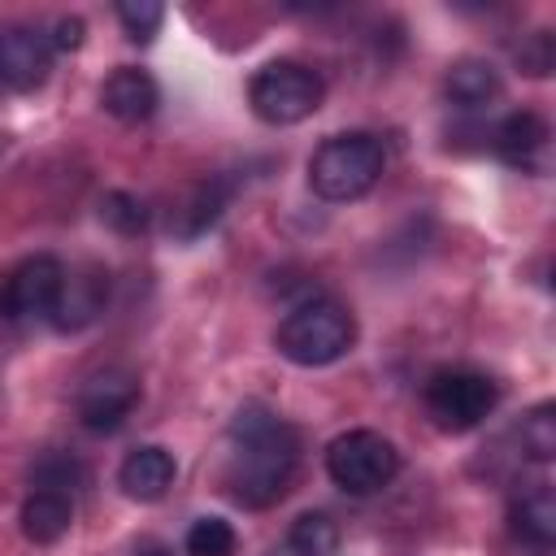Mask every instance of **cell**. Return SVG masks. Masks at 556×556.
<instances>
[{"mask_svg":"<svg viewBox=\"0 0 556 556\" xmlns=\"http://www.w3.org/2000/svg\"><path fill=\"white\" fill-rule=\"evenodd\" d=\"M100 104H104L109 117H117V122H126V126H139V122H148V117L156 113L161 91H156V78H152L148 70H139V65H117V70L104 78V87H100Z\"/></svg>","mask_w":556,"mask_h":556,"instance_id":"obj_12","label":"cell"},{"mask_svg":"<svg viewBox=\"0 0 556 556\" xmlns=\"http://www.w3.org/2000/svg\"><path fill=\"white\" fill-rule=\"evenodd\" d=\"M83 17H56V26H52V35H48V43H52V52H74V48H83Z\"/></svg>","mask_w":556,"mask_h":556,"instance_id":"obj_25","label":"cell"},{"mask_svg":"<svg viewBox=\"0 0 556 556\" xmlns=\"http://www.w3.org/2000/svg\"><path fill=\"white\" fill-rule=\"evenodd\" d=\"M17 521H22V534L30 543L48 547V543L70 534V526H74V495H65V491H30Z\"/></svg>","mask_w":556,"mask_h":556,"instance_id":"obj_16","label":"cell"},{"mask_svg":"<svg viewBox=\"0 0 556 556\" xmlns=\"http://www.w3.org/2000/svg\"><path fill=\"white\" fill-rule=\"evenodd\" d=\"M300 469V434L265 404H243L230 421V456H226V495L243 508L278 504Z\"/></svg>","mask_w":556,"mask_h":556,"instance_id":"obj_1","label":"cell"},{"mask_svg":"<svg viewBox=\"0 0 556 556\" xmlns=\"http://www.w3.org/2000/svg\"><path fill=\"white\" fill-rule=\"evenodd\" d=\"M226 200H230V191H226L222 182H204V187L191 195V204L182 208V213H187V222H182V235H187V239L204 235V230H208V226L222 217Z\"/></svg>","mask_w":556,"mask_h":556,"instance_id":"obj_22","label":"cell"},{"mask_svg":"<svg viewBox=\"0 0 556 556\" xmlns=\"http://www.w3.org/2000/svg\"><path fill=\"white\" fill-rule=\"evenodd\" d=\"M382 169H387L382 139L369 130H343V135L321 139L317 152L308 156V187L326 204H348V200L369 195Z\"/></svg>","mask_w":556,"mask_h":556,"instance_id":"obj_2","label":"cell"},{"mask_svg":"<svg viewBox=\"0 0 556 556\" xmlns=\"http://www.w3.org/2000/svg\"><path fill=\"white\" fill-rule=\"evenodd\" d=\"M65 282V265L48 252L26 256L22 265L9 269V278L0 282V317L9 326H30V321H48L56 308Z\"/></svg>","mask_w":556,"mask_h":556,"instance_id":"obj_7","label":"cell"},{"mask_svg":"<svg viewBox=\"0 0 556 556\" xmlns=\"http://www.w3.org/2000/svg\"><path fill=\"white\" fill-rule=\"evenodd\" d=\"M135 556H174V552H169L161 539H139V543H135Z\"/></svg>","mask_w":556,"mask_h":556,"instance_id":"obj_26","label":"cell"},{"mask_svg":"<svg viewBox=\"0 0 556 556\" xmlns=\"http://www.w3.org/2000/svg\"><path fill=\"white\" fill-rule=\"evenodd\" d=\"M513 56H517V65H521L530 78H543V74H552V61H556V48H552V30H530V35H521V43L513 48Z\"/></svg>","mask_w":556,"mask_h":556,"instance_id":"obj_24","label":"cell"},{"mask_svg":"<svg viewBox=\"0 0 556 556\" xmlns=\"http://www.w3.org/2000/svg\"><path fill=\"white\" fill-rule=\"evenodd\" d=\"M508 530L534 552H552L556 543V495L547 482H530L508 500Z\"/></svg>","mask_w":556,"mask_h":556,"instance_id":"obj_14","label":"cell"},{"mask_svg":"<svg viewBox=\"0 0 556 556\" xmlns=\"http://www.w3.org/2000/svg\"><path fill=\"white\" fill-rule=\"evenodd\" d=\"M117 22H122V30H126L130 43H152V35L165 22V9L156 0H122L117 4Z\"/></svg>","mask_w":556,"mask_h":556,"instance_id":"obj_23","label":"cell"},{"mask_svg":"<svg viewBox=\"0 0 556 556\" xmlns=\"http://www.w3.org/2000/svg\"><path fill=\"white\" fill-rule=\"evenodd\" d=\"M100 222L109 230H117V235H139L148 226V204L139 195H130V191H109L100 200Z\"/></svg>","mask_w":556,"mask_h":556,"instance_id":"obj_21","label":"cell"},{"mask_svg":"<svg viewBox=\"0 0 556 556\" xmlns=\"http://www.w3.org/2000/svg\"><path fill=\"white\" fill-rule=\"evenodd\" d=\"M352 343H356V317L339 300H326V295L300 300L274 330V348L291 365H304V369L343 361Z\"/></svg>","mask_w":556,"mask_h":556,"instance_id":"obj_3","label":"cell"},{"mask_svg":"<svg viewBox=\"0 0 556 556\" xmlns=\"http://www.w3.org/2000/svg\"><path fill=\"white\" fill-rule=\"evenodd\" d=\"M491 152L521 169V174H543L547 169V156H552V130L539 113L530 109H513L508 117H500L491 126Z\"/></svg>","mask_w":556,"mask_h":556,"instance_id":"obj_10","label":"cell"},{"mask_svg":"<svg viewBox=\"0 0 556 556\" xmlns=\"http://www.w3.org/2000/svg\"><path fill=\"white\" fill-rule=\"evenodd\" d=\"M174 478H178V465L161 443H143V447L126 452V460L117 469V486L139 504H156L174 486Z\"/></svg>","mask_w":556,"mask_h":556,"instance_id":"obj_15","label":"cell"},{"mask_svg":"<svg viewBox=\"0 0 556 556\" xmlns=\"http://www.w3.org/2000/svg\"><path fill=\"white\" fill-rule=\"evenodd\" d=\"M443 96H447V104L460 109V113H486V109H495V104L504 100V78H500V70H495L491 61H482V56H460V61L447 70V78H443Z\"/></svg>","mask_w":556,"mask_h":556,"instance_id":"obj_13","label":"cell"},{"mask_svg":"<svg viewBox=\"0 0 556 556\" xmlns=\"http://www.w3.org/2000/svg\"><path fill=\"white\" fill-rule=\"evenodd\" d=\"M326 100V83L304 61H269L248 83V104L265 126H295Z\"/></svg>","mask_w":556,"mask_h":556,"instance_id":"obj_5","label":"cell"},{"mask_svg":"<svg viewBox=\"0 0 556 556\" xmlns=\"http://www.w3.org/2000/svg\"><path fill=\"white\" fill-rule=\"evenodd\" d=\"M78 486H83V465L74 456H65V452H48L30 469V491H65V495H74Z\"/></svg>","mask_w":556,"mask_h":556,"instance_id":"obj_20","label":"cell"},{"mask_svg":"<svg viewBox=\"0 0 556 556\" xmlns=\"http://www.w3.org/2000/svg\"><path fill=\"white\" fill-rule=\"evenodd\" d=\"M326 473L348 495H378L400 473V447L378 430H343L326 443Z\"/></svg>","mask_w":556,"mask_h":556,"instance_id":"obj_6","label":"cell"},{"mask_svg":"<svg viewBox=\"0 0 556 556\" xmlns=\"http://www.w3.org/2000/svg\"><path fill=\"white\" fill-rule=\"evenodd\" d=\"M421 400H426V413L434 417L439 430L447 434H465V430H478L495 404H500V382L473 365H439L426 387H421Z\"/></svg>","mask_w":556,"mask_h":556,"instance_id":"obj_4","label":"cell"},{"mask_svg":"<svg viewBox=\"0 0 556 556\" xmlns=\"http://www.w3.org/2000/svg\"><path fill=\"white\" fill-rule=\"evenodd\" d=\"M109 304V274L100 265H83V269H65V282H61V295H56V308H52V326L74 334V330H87Z\"/></svg>","mask_w":556,"mask_h":556,"instance_id":"obj_11","label":"cell"},{"mask_svg":"<svg viewBox=\"0 0 556 556\" xmlns=\"http://www.w3.org/2000/svg\"><path fill=\"white\" fill-rule=\"evenodd\" d=\"M182 547H187V556H235L239 539L226 517H195Z\"/></svg>","mask_w":556,"mask_h":556,"instance_id":"obj_19","label":"cell"},{"mask_svg":"<svg viewBox=\"0 0 556 556\" xmlns=\"http://www.w3.org/2000/svg\"><path fill=\"white\" fill-rule=\"evenodd\" d=\"M52 43L43 30L26 22L0 26V96H26L48 83L52 70Z\"/></svg>","mask_w":556,"mask_h":556,"instance_id":"obj_9","label":"cell"},{"mask_svg":"<svg viewBox=\"0 0 556 556\" xmlns=\"http://www.w3.org/2000/svg\"><path fill=\"white\" fill-rule=\"evenodd\" d=\"M334 547H339V526L330 513H300L287 530L291 556H334Z\"/></svg>","mask_w":556,"mask_h":556,"instance_id":"obj_17","label":"cell"},{"mask_svg":"<svg viewBox=\"0 0 556 556\" xmlns=\"http://www.w3.org/2000/svg\"><path fill=\"white\" fill-rule=\"evenodd\" d=\"M135 404H139V374L126 365H104V369L83 378L74 413L91 434H113L126 426Z\"/></svg>","mask_w":556,"mask_h":556,"instance_id":"obj_8","label":"cell"},{"mask_svg":"<svg viewBox=\"0 0 556 556\" xmlns=\"http://www.w3.org/2000/svg\"><path fill=\"white\" fill-rule=\"evenodd\" d=\"M521 456L534 465H547L556 456V404H534L517 426Z\"/></svg>","mask_w":556,"mask_h":556,"instance_id":"obj_18","label":"cell"}]
</instances>
